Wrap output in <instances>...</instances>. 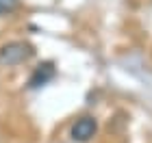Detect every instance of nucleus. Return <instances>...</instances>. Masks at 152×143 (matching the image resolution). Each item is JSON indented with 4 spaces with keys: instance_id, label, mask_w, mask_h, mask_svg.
Instances as JSON below:
<instances>
[{
    "instance_id": "f257e3e1",
    "label": "nucleus",
    "mask_w": 152,
    "mask_h": 143,
    "mask_svg": "<svg viewBox=\"0 0 152 143\" xmlns=\"http://www.w3.org/2000/svg\"><path fill=\"white\" fill-rule=\"evenodd\" d=\"M35 50L31 44L26 41H9L0 48V63L2 65H20L24 61H28Z\"/></svg>"
},
{
    "instance_id": "f03ea898",
    "label": "nucleus",
    "mask_w": 152,
    "mask_h": 143,
    "mask_svg": "<svg viewBox=\"0 0 152 143\" xmlns=\"http://www.w3.org/2000/svg\"><path fill=\"white\" fill-rule=\"evenodd\" d=\"M96 130H98V124H96L94 117H80L72 126V139L78 143H85L96 134Z\"/></svg>"
},
{
    "instance_id": "7ed1b4c3",
    "label": "nucleus",
    "mask_w": 152,
    "mask_h": 143,
    "mask_svg": "<svg viewBox=\"0 0 152 143\" xmlns=\"http://www.w3.org/2000/svg\"><path fill=\"white\" fill-rule=\"evenodd\" d=\"M54 65L52 63H41V65H37V70L31 74V78H28V87L31 89H39V87H44V85H48L50 80L54 78Z\"/></svg>"
},
{
    "instance_id": "20e7f679",
    "label": "nucleus",
    "mask_w": 152,
    "mask_h": 143,
    "mask_svg": "<svg viewBox=\"0 0 152 143\" xmlns=\"http://www.w3.org/2000/svg\"><path fill=\"white\" fill-rule=\"evenodd\" d=\"M18 7V0H0V13H9Z\"/></svg>"
}]
</instances>
